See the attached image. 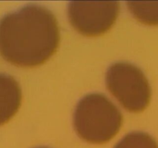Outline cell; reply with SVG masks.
Returning a JSON list of instances; mask_svg holds the SVG:
<instances>
[{
    "mask_svg": "<svg viewBox=\"0 0 158 148\" xmlns=\"http://www.w3.org/2000/svg\"><path fill=\"white\" fill-rule=\"evenodd\" d=\"M106 82L110 92L130 112H143L151 102V89L148 79L134 65L115 63L108 69Z\"/></svg>",
    "mask_w": 158,
    "mask_h": 148,
    "instance_id": "cell-3",
    "label": "cell"
},
{
    "mask_svg": "<svg viewBox=\"0 0 158 148\" xmlns=\"http://www.w3.org/2000/svg\"><path fill=\"white\" fill-rule=\"evenodd\" d=\"M123 116L117 106L102 94L94 93L80 100L74 114V127L85 141L102 144L120 131Z\"/></svg>",
    "mask_w": 158,
    "mask_h": 148,
    "instance_id": "cell-2",
    "label": "cell"
},
{
    "mask_svg": "<svg viewBox=\"0 0 158 148\" xmlns=\"http://www.w3.org/2000/svg\"><path fill=\"white\" fill-rule=\"evenodd\" d=\"M22 90L12 76L0 73V126L16 114L22 103Z\"/></svg>",
    "mask_w": 158,
    "mask_h": 148,
    "instance_id": "cell-5",
    "label": "cell"
},
{
    "mask_svg": "<svg viewBox=\"0 0 158 148\" xmlns=\"http://www.w3.org/2000/svg\"><path fill=\"white\" fill-rule=\"evenodd\" d=\"M114 148H158V143L146 133L134 132L123 137Z\"/></svg>",
    "mask_w": 158,
    "mask_h": 148,
    "instance_id": "cell-7",
    "label": "cell"
},
{
    "mask_svg": "<svg viewBox=\"0 0 158 148\" xmlns=\"http://www.w3.org/2000/svg\"><path fill=\"white\" fill-rule=\"evenodd\" d=\"M119 2H72L68 16L73 27L82 35H103L115 23L120 13Z\"/></svg>",
    "mask_w": 158,
    "mask_h": 148,
    "instance_id": "cell-4",
    "label": "cell"
},
{
    "mask_svg": "<svg viewBox=\"0 0 158 148\" xmlns=\"http://www.w3.org/2000/svg\"><path fill=\"white\" fill-rule=\"evenodd\" d=\"M60 42L55 15L42 6H26L0 21V54L15 66L43 64L56 52Z\"/></svg>",
    "mask_w": 158,
    "mask_h": 148,
    "instance_id": "cell-1",
    "label": "cell"
},
{
    "mask_svg": "<svg viewBox=\"0 0 158 148\" xmlns=\"http://www.w3.org/2000/svg\"><path fill=\"white\" fill-rule=\"evenodd\" d=\"M38 148H47V147H38Z\"/></svg>",
    "mask_w": 158,
    "mask_h": 148,
    "instance_id": "cell-8",
    "label": "cell"
},
{
    "mask_svg": "<svg viewBox=\"0 0 158 148\" xmlns=\"http://www.w3.org/2000/svg\"><path fill=\"white\" fill-rule=\"evenodd\" d=\"M134 18L148 26H158V2H127Z\"/></svg>",
    "mask_w": 158,
    "mask_h": 148,
    "instance_id": "cell-6",
    "label": "cell"
}]
</instances>
